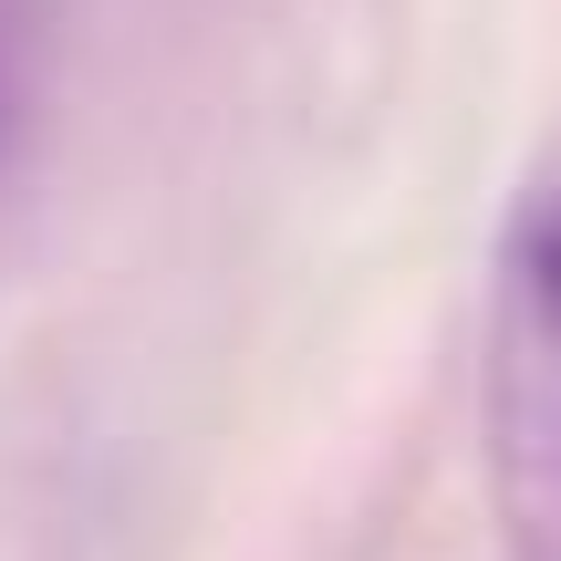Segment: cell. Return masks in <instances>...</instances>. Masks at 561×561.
Instances as JSON below:
<instances>
[{
	"instance_id": "6da1fadb",
	"label": "cell",
	"mask_w": 561,
	"mask_h": 561,
	"mask_svg": "<svg viewBox=\"0 0 561 561\" xmlns=\"http://www.w3.org/2000/svg\"><path fill=\"white\" fill-rule=\"evenodd\" d=\"M479 479L500 561H561V178L500 229L479 333Z\"/></svg>"
}]
</instances>
